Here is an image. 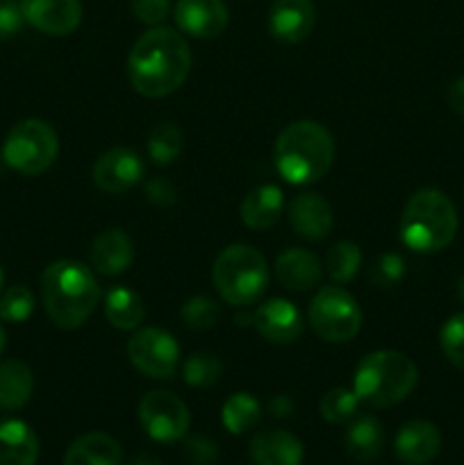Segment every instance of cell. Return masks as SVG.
Listing matches in <instances>:
<instances>
[{
  "label": "cell",
  "instance_id": "obj_1",
  "mask_svg": "<svg viewBox=\"0 0 464 465\" xmlns=\"http://www.w3.org/2000/svg\"><path fill=\"white\" fill-rule=\"evenodd\" d=\"M191 48L182 32L155 25L135 41L127 54V80L144 98H166L185 84Z\"/></svg>",
  "mask_w": 464,
  "mask_h": 465
},
{
  "label": "cell",
  "instance_id": "obj_2",
  "mask_svg": "<svg viewBox=\"0 0 464 465\" xmlns=\"http://www.w3.org/2000/svg\"><path fill=\"white\" fill-rule=\"evenodd\" d=\"M103 291L94 272L80 262L59 259L41 275V302L50 322L59 330H77L98 307Z\"/></svg>",
  "mask_w": 464,
  "mask_h": 465
},
{
  "label": "cell",
  "instance_id": "obj_3",
  "mask_svg": "<svg viewBox=\"0 0 464 465\" xmlns=\"http://www.w3.org/2000/svg\"><path fill=\"white\" fill-rule=\"evenodd\" d=\"M335 159L332 134L317 121H296L280 132L273 150L276 171L294 186L321 180Z\"/></svg>",
  "mask_w": 464,
  "mask_h": 465
},
{
  "label": "cell",
  "instance_id": "obj_4",
  "mask_svg": "<svg viewBox=\"0 0 464 465\" xmlns=\"http://www.w3.org/2000/svg\"><path fill=\"white\" fill-rule=\"evenodd\" d=\"M400 241L419 254H432L453 243L458 234L455 204L437 189H419L400 213Z\"/></svg>",
  "mask_w": 464,
  "mask_h": 465
},
{
  "label": "cell",
  "instance_id": "obj_5",
  "mask_svg": "<svg viewBox=\"0 0 464 465\" xmlns=\"http://www.w3.org/2000/svg\"><path fill=\"white\" fill-rule=\"evenodd\" d=\"M419 381V371L412 359L394 350H378L367 354L355 368L353 391L359 402L376 409L403 402Z\"/></svg>",
  "mask_w": 464,
  "mask_h": 465
},
{
  "label": "cell",
  "instance_id": "obj_6",
  "mask_svg": "<svg viewBox=\"0 0 464 465\" xmlns=\"http://www.w3.org/2000/svg\"><path fill=\"white\" fill-rule=\"evenodd\" d=\"M212 280L223 302L248 307L257 302L268 284V266L257 248L232 243L218 252L212 266Z\"/></svg>",
  "mask_w": 464,
  "mask_h": 465
},
{
  "label": "cell",
  "instance_id": "obj_7",
  "mask_svg": "<svg viewBox=\"0 0 464 465\" xmlns=\"http://www.w3.org/2000/svg\"><path fill=\"white\" fill-rule=\"evenodd\" d=\"M59 141L53 127L39 118H25L9 130L3 145V157L9 168L21 175H41L55 163Z\"/></svg>",
  "mask_w": 464,
  "mask_h": 465
},
{
  "label": "cell",
  "instance_id": "obj_8",
  "mask_svg": "<svg viewBox=\"0 0 464 465\" xmlns=\"http://www.w3.org/2000/svg\"><path fill=\"white\" fill-rule=\"evenodd\" d=\"M308 322L326 343H348L359 334L362 309L341 286H323L309 302Z\"/></svg>",
  "mask_w": 464,
  "mask_h": 465
},
{
  "label": "cell",
  "instance_id": "obj_9",
  "mask_svg": "<svg viewBox=\"0 0 464 465\" xmlns=\"http://www.w3.org/2000/svg\"><path fill=\"white\" fill-rule=\"evenodd\" d=\"M127 357L141 375L150 380H171L180 361V345L166 330L141 327L127 341Z\"/></svg>",
  "mask_w": 464,
  "mask_h": 465
},
{
  "label": "cell",
  "instance_id": "obj_10",
  "mask_svg": "<svg viewBox=\"0 0 464 465\" xmlns=\"http://www.w3.org/2000/svg\"><path fill=\"white\" fill-rule=\"evenodd\" d=\"M139 422L150 439L171 445L185 439L191 416L187 404L177 395L168 391H150L139 402Z\"/></svg>",
  "mask_w": 464,
  "mask_h": 465
},
{
  "label": "cell",
  "instance_id": "obj_11",
  "mask_svg": "<svg viewBox=\"0 0 464 465\" xmlns=\"http://www.w3.org/2000/svg\"><path fill=\"white\" fill-rule=\"evenodd\" d=\"M144 162L130 148H109L94 163V184L103 193L121 195L141 184Z\"/></svg>",
  "mask_w": 464,
  "mask_h": 465
},
{
  "label": "cell",
  "instance_id": "obj_12",
  "mask_svg": "<svg viewBox=\"0 0 464 465\" xmlns=\"http://www.w3.org/2000/svg\"><path fill=\"white\" fill-rule=\"evenodd\" d=\"M173 18L182 35L217 39L230 25V12L223 0H177Z\"/></svg>",
  "mask_w": 464,
  "mask_h": 465
},
{
  "label": "cell",
  "instance_id": "obj_13",
  "mask_svg": "<svg viewBox=\"0 0 464 465\" xmlns=\"http://www.w3.org/2000/svg\"><path fill=\"white\" fill-rule=\"evenodd\" d=\"M250 325L264 341L276 345L294 343L303 334V316L289 300L271 298L259 304L250 316Z\"/></svg>",
  "mask_w": 464,
  "mask_h": 465
},
{
  "label": "cell",
  "instance_id": "obj_14",
  "mask_svg": "<svg viewBox=\"0 0 464 465\" xmlns=\"http://www.w3.org/2000/svg\"><path fill=\"white\" fill-rule=\"evenodd\" d=\"M317 25V7L312 0H273L267 16L271 36L280 44H300Z\"/></svg>",
  "mask_w": 464,
  "mask_h": 465
},
{
  "label": "cell",
  "instance_id": "obj_15",
  "mask_svg": "<svg viewBox=\"0 0 464 465\" xmlns=\"http://www.w3.org/2000/svg\"><path fill=\"white\" fill-rule=\"evenodd\" d=\"M23 16L48 36H66L82 23L80 0H21Z\"/></svg>",
  "mask_w": 464,
  "mask_h": 465
},
{
  "label": "cell",
  "instance_id": "obj_16",
  "mask_svg": "<svg viewBox=\"0 0 464 465\" xmlns=\"http://www.w3.org/2000/svg\"><path fill=\"white\" fill-rule=\"evenodd\" d=\"M291 230L308 241H323L332 232L335 216L326 198L317 193H300L287 207Z\"/></svg>",
  "mask_w": 464,
  "mask_h": 465
},
{
  "label": "cell",
  "instance_id": "obj_17",
  "mask_svg": "<svg viewBox=\"0 0 464 465\" xmlns=\"http://www.w3.org/2000/svg\"><path fill=\"white\" fill-rule=\"evenodd\" d=\"M91 266L105 277L123 275L135 262V243L123 230H105L94 239L89 250Z\"/></svg>",
  "mask_w": 464,
  "mask_h": 465
},
{
  "label": "cell",
  "instance_id": "obj_18",
  "mask_svg": "<svg viewBox=\"0 0 464 465\" xmlns=\"http://www.w3.org/2000/svg\"><path fill=\"white\" fill-rule=\"evenodd\" d=\"M396 457L405 465H428L441 450V434L432 422L412 420L400 427L394 440Z\"/></svg>",
  "mask_w": 464,
  "mask_h": 465
},
{
  "label": "cell",
  "instance_id": "obj_19",
  "mask_svg": "<svg viewBox=\"0 0 464 465\" xmlns=\"http://www.w3.org/2000/svg\"><path fill=\"white\" fill-rule=\"evenodd\" d=\"M276 277L287 291L305 293L318 286L323 277L321 259L303 248H289L276 259Z\"/></svg>",
  "mask_w": 464,
  "mask_h": 465
},
{
  "label": "cell",
  "instance_id": "obj_20",
  "mask_svg": "<svg viewBox=\"0 0 464 465\" xmlns=\"http://www.w3.org/2000/svg\"><path fill=\"white\" fill-rule=\"evenodd\" d=\"M248 452L255 465H300L305 457L303 443L285 430H267L255 434Z\"/></svg>",
  "mask_w": 464,
  "mask_h": 465
},
{
  "label": "cell",
  "instance_id": "obj_21",
  "mask_svg": "<svg viewBox=\"0 0 464 465\" xmlns=\"http://www.w3.org/2000/svg\"><path fill=\"white\" fill-rule=\"evenodd\" d=\"M285 212V195L276 184H259L248 191L241 203V221L248 230L264 232L277 225Z\"/></svg>",
  "mask_w": 464,
  "mask_h": 465
},
{
  "label": "cell",
  "instance_id": "obj_22",
  "mask_svg": "<svg viewBox=\"0 0 464 465\" xmlns=\"http://www.w3.org/2000/svg\"><path fill=\"white\" fill-rule=\"evenodd\" d=\"M39 439L23 420H0V465H36Z\"/></svg>",
  "mask_w": 464,
  "mask_h": 465
},
{
  "label": "cell",
  "instance_id": "obj_23",
  "mask_svg": "<svg viewBox=\"0 0 464 465\" xmlns=\"http://www.w3.org/2000/svg\"><path fill=\"white\" fill-rule=\"evenodd\" d=\"M123 450L114 436L91 431L71 443L64 454V465H121Z\"/></svg>",
  "mask_w": 464,
  "mask_h": 465
},
{
  "label": "cell",
  "instance_id": "obj_24",
  "mask_svg": "<svg viewBox=\"0 0 464 465\" xmlns=\"http://www.w3.org/2000/svg\"><path fill=\"white\" fill-rule=\"evenodd\" d=\"M346 452L359 463L376 461L385 448V430L373 416H359L350 422L344 436Z\"/></svg>",
  "mask_w": 464,
  "mask_h": 465
},
{
  "label": "cell",
  "instance_id": "obj_25",
  "mask_svg": "<svg viewBox=\"0 0 464 465\" xmlns=\"http://www.w3.org/2000/svg\"><path fill=\"white\" fill-rule=\"evenodd\" d=\"M32 389H35V377L27 363L16 359L0 363V409L16 411L25 407L32 398Z\"/></svg>",
  "mask_w": 464,
  "mask_h": 465
},
{
  "label": "cell",
  "instance_id": "obj_26",
  "mask_svg": "<svg viewBox=\"0 0 464 465\" xmlns=\"http://www.w3.org/2000/svg\"><path fill=\"white\" fill-rule=\"evenodd\" d=\"M144 316V302H141L135 291L126 289V286H114V289L107 291V295H105V318H107L114 330H139Z\"/></svg>",
  "mask_w": 464,
  "mask_h": 465
},
{
  "label": "cell",
  "instance_id": "obj_27",
  "mask_svg": "<svg viewBox=\"0 0 464 465\" xmlns=\"http://www.w3.org/2000/svg\"><path fill=\"white\" fill-rule=\"evenodd\" d=\"M262 418V404L248 393H235L226 400L221 409V420L230 434H246L253 430Z\"/></svg>",
  "mask_w": 464,
  "mask_h": 465
},
{
  "label": "cell",
  "instance_id": "obj_28",
  "mask_svg": "<svg viewBox=\"0 0 464 465\" xmlns=\"http://www.w3.org/2000/svg\"><path fill=\"white\" fill-rule=\"evenodd\" d=\"M148 157L159 166L176 162L182 154V130L173 121H162L148 134Z\"/></svg>",
  "mask_w": 464,
  "mask_h": 465
},
{
  "label": "cell",
  "instance_id": "obj_29",
  "mask_svg": "<svg viewBox=\"0 0 464 465\" xmlns=\"http://www.w3.org/2000/svg\"><path fill=\"white\" fill-rule=\"evenodd\" d=\"M359 266H362V252L350 241H339L332 245L326 254V271L335 282L344 284L358 275Z\"/></svg>",
  "mask_w": 464,
  "mask_h": 465
},
{
  "label": "cell",
  "instance_id": "obj_30",
  "mask_svg": "<svg viewBox=\"0 0 464 465\" xmlns=\"http://www.w3.org/2000/svg\"><path fill=\"white\" fill-rule=\"evenodd\" d=\"M359 398L353 389H330L321 398L318 404V411H321L323 420L330 422V425H341V422L353 420L355 413H358Z\"/></svg>",
  "mask_w": 464,
  "mask_h": 465
},
{
  "label": "cell",
  "instance_id": "obj_31",
  "mask_svg": "<svg viewBox=\"0 0 464 465\" xmlns=\"http://www.w3.org/2000/svg\"><path fill=\"white\" fill-rule=\"evenodd\" d=\"M221 372V361L209 352L191 354L185 361V366H182V377H185V381L191 389H209V386L217 384Z\"/></svg>",
  "mask_w": 464,
  "mask_h": 465
},
{
  "label": "cell",
  "instance_id": "obj_32",
  "mask_svg": "<svg viewBox=\"0 0 464 465\" xmlns=\"http://www.w3.org/2000/svg\"><path fill=\"white\" fill-rule=\"evenodd\" d=\"M180 316L185 325L194 331L212 330L221 321V307L207 295H194L187 300L180 309Z\"/></svg>",
  "mask_w": 464,
  "mask_h": 465
},
{
  "label": "cell",
  "instance_id": "obj_33",
  "mask_svg": "<svg viewBox=\"0 0 464 465\" xmlns=\"http://www.w3.org/2000/svg\"><path fill=\"white\" fill-rule=\"evenodd\" d=\"M35 312V293L27 286L16 284L9 286L5 293H0V321L21 325Z\"/></svg>",
  "mask_w": 464,
  "mask_h": 465
},
{
  "label": "cell",
  "instance_id": "obj_34",
  "mask_svg": "<svg viewBox=\"0 0 464 465\" xmlns=\"http://www.w3.org/2000/svg\"><path fill=\"white\" fill-rule=\"evenodd\" d=\"M439 345L444 357L455 368L464 371V312L455 313L444 322L439 331Z\"/></svg>",
  "mask_w": 464,
  "mask_h": 465
},
{
  "label": "cell",
  "instance_id": "obj_35",
  "mask_svg": "<svg viewBox=\"0 0 464 465\" xmlns=\"http://www.w3.org/2000/svg\"><path fill=\"white\" fill-rule=\"evenodd\" d=\"M405 275V262L400 254L387 252L382 254L376 262L371 271V282L380 289H391L394 284H398Z\"/></svg>",
  "mask_w": 464,
  "mask_h": 465
},
{
  "label": "cell",
  "instance_id": "obj_36",
  "mask_svg": "<svg viewBox=\"0 0 464 465\" xmlns=\"http://www.w3.org/2000/svg\"><path fill=\"white\" fill-rule=\"evenodd\" d=\"M130 9L136 21L155 27L171 14V0H130Z\"/></svg>",
  "mask_w": 464,
  "mask_h": 465
},
{
  "label": "cell",
  "instance_id": "obj_37",
  "mask_svg": "<svg viewBox=\"0 0 464 465\" xmlns=\"http://www.w3.org/2000/svg\"><path fill=\"white\" fill-rule=\"evenodd\" d=\"M23 25H25V16H23L21 3L0 0V41L16 36Z\"/></svg>",
  "mask_w": 464,
  "mask_h": 465
},
{
  "label": "cell",
  "instance_id": "obj_38",
  "mask_svg": "<svg viewBox=\"0 0 464 465\" xmlns=\"http://www.w3.org/2000/svg\"><path fill=\"white\" fill-rule=\"evenodd\" d=\"M185 457L191 465H212L218 459V448L205 436H191L185 443Z\"/></svg>",
  "mask_w": 464,
  "mask_h": 465
},
{
  "label": "cell",
  "instance_id": "obj_39",
  "mask_svg": "<svg viewBox=\"0 0 464 465\" xmlns=\"http://www.w3.org/2000/svg\"><path fill=\"white\" fill-rule=\"evenodd\" d=\"M146 198L153 204H159V207H171V204L177 203V191L171 182L157 177V180H150L146 184Z\"/></svg>",
  "mask_w": 464,
  "mask_h": 465
},
{
  "label": "cell",
  "instance_id": "obj_40",
  "mask_svg": "<svg viewBox=\"0 0 464 465\" xmlns=\"http://www.w3.org/2000/svg\"><path fill=\"white\" fill-rule=\"evenodd\" d=\"M268 411L276 418H287L294 413V400L287 398V395H276V398L268 402Z\"/></svg>",
  "mask_w": 464,
  "mask_h": 465
},
{
  "label": "cell",
  "instance_id": "obj_41",
  "mask_svg": "<svg viewBox=\"0 0 464 465\" xmlns=\"http://www.w3.org/2000/svg\"><path fill=\"white\" fill-rule=\"evenodd\" d=\"M449 104L453 112L462 114L464 116V77H459V80L453 82V86H450Z\"/></svg>",
  "mask_w": 464,
  "mask_h": 465
},
{
  "label": "cell",
  "instance_id": "obj_42",
  "mask_svg": "<svg viewBox=\"0 0 464 465\" xmlns=\"http://www.w3.org/2000/svg\"><path fill=\"white\" fill-rule=\"evenodd\" d=\"M130 465H162V463H159L155 457H150V454H139V457L132 459Z\"/></svg>",
  "mask_w": 464,
  "mask_h": 465
},
{
  "label": "cell",
  "instance_id": "obj_43",
  "mask_svg": "<svg viewBox=\"0 0 464 465\" xmlns=\"http://www.w3.org/2000/svg\"><path fill=\"white\" fill-rule=\"evenodd\" d=\"M5 345H7V336H5L3 325H0V357H3V352H5Z\"/></svg>",
  "mask_w": 464,
  "mask_h": 465
},
{
  "label": "cell",
  "instance_id": "obj_44",
  "mask_svg": "<svg viewBox=\"0 0 464 465\" xmlns=\"http://www.w3.org/2000/svg\"><path fill=\"white\" fill-rule=\"evenodd\" d=\"M458 295H459V300L464 302V275L459 277V282H458Z\"/></svg>",
  "mask_w": 464,
  "mask_h": 465
},
{
  "label": "cell",
  "instance_id": "obj_45",
  "mask_svg": "<svg viewBox=\"0 0 464 465\" xmlns=\"http://www.w3.org/2000/svg\"><path fill=\"white\" fill-rule=\"evenodd\" d=\"M3 284H5V277H3V271H0V293H3Z\"/></svg>",
  "mask_w": 464,
  "mask_h": 465
}]
</instances>
